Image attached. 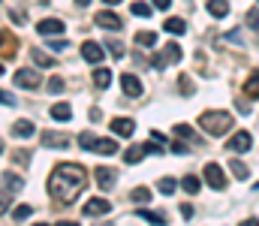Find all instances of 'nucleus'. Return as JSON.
Returning a JSON list of instances; mask_svg holds the SVG:
<instances>
[{
	"instance_id": "1",
	"label": "nucleus",
	"mask_w": 259,
	"mask_h": 226,
	"mask_svg": "<svg viewBox=\"0 0 259 226\" xmlns=\"http://www.w3.org/2000/svg\"><path fill=\"white\" fill-rule=\"evenodd\" d=\"M88 187V172L81 163H58L49 178V193L61 199L64 205H72V199Z\"/></svg>"
},
{
	"instance_id": "2",
	"label": "nucleus",
	"mask_w": 259,
	"mask_h": 226,
	"mask_svg": "<svg viewBox=\"0 0 259 226\" xmlns=\"http://www.w3.org/2000/svg\"><path fill=\"white\" fill-rule=\"evenodd\" d=\"M235 118L229 112H202L199 115V127L208 133V136H226L232 130Z\"/></svg>"
},
{
	"instance_id": "3",
	"label": "nucleus",
	"mask_w": 259,
	"mask_h": 226,
	"mask_svg": "<svg viewBox=\"0 0 259 226\" xmlns=\"http://www.w3.org/2000/svg\"><path fill=\"white\" fill-rule=\"evenodd\" d=\"M181 58H184L181 46H178V42H169V46H166V49H163L157 58H151V67H154V70H166L169 64H178Z\"/></svg>"
},
{
	"instance_id": "4",
	"label": "nucleus",
	"mask_w": 259,
	"mask_h": 226,
	"mask_svg": "<svg viewBox=\"0 0 259 226\" xmlns=\"http://www.w3.org/2000/svg\"><path fill=\"white\" fill-rule=\"evenodd\" d=\"M205 181H208V187H214V190H223V187H226V175H223V169H220L217 163H208V166H205Z\"/></svg>"
},
{
	"instance_id": "5",
	"label": "nucleus",
	"mask_w": 259,
	"mask_h": 226,
	"mask_svg": "<svg viewBox=\"0 0 259 226\" xmlns=\"http://www.w3.org/2000/svg\"><path fill=\"white\" fill-rule=\"evenodd\" d=\"M253 148V136L247 133V130H241V133H235L229 142H226V151H238V154H244V151Z\"/></svg>"
},
{
	"instance_id": "6",
	"label": "nucleus",
	"mask_w": 259,
	"mask_h": 226,
	"mask_svg": "<svg viewBox=\"0 0 259 226\" xmlns=\"http://www.w3.org/2000/svg\"><path fill=\"white\" fill-rule=\"evenodd\" d=\"M109 211H112V205H109V199H103V196H97V199L84 202V208H81V214H84V217H97V214H109Z\"/></svg>"
},
{
	"instance_id": "7",
	"label": "nucleus",
	"mask_w": 259,
	"mask_h": 226,
	"mask_svg": "<svg viewBox=\"0 0 259 226\" xmlns=\"http://www.w3.org/2000/svg\"><path fill=\"white\" fill-rule=\"evenodd\" d=\"M15 84L24 87V91H36V87H39V73H33V70L24 67V70L15 73Z\"/></svg>"
},
{
	"instance_id": "8",
	"label": "nucleus",
	"mask_w": 259,
	"mask_h": 226,
	"mask_svg": "<svg viewBox=\"0 0 259 226\" xmlns=\"http://www.w3.org/2000/svg\"><path fill=\"white\" fill-rule=\"evenodd\" d=\"M18 52V39L9 30H0V58H15Z\"/></svg>"
},
{
	"instance_id": "9",
	"label": "nucleus",
	"mask_w": 259,
	"mask_h": 226,
	"mask_svg": "<svg viewBox=\"0 0 259 226\" xmlns=\"http://www.w3.org/2000/svg\"><path fill=\"white\" fill-rule=\"evenodd\" d=\"M94 21H97V27H109V30H121V24H124L115 12H106V9H103V12H97V15H94Z\"/></svg>"
},
{
	"instance_id": "10",
	"label": "nucleus",
	"mask_w": 259,
	"mask_h": 226,
	"mask_svg": "<svg viewBox=\"0 0 259 226\" xmlns=\"http://www.w3.org/2000/svg\"><path fill=\"white\" fill-rule=\"evenodd\" d=\"M36 33H42V36L64 33V21H61V18H42V21L36 24Z\"/></svg>"
},
{
	"instance_id": "11",
	"label": "nucleus",
	"mask_w": 259,
	"mask_h": 226,
	"mask_svg": "<svg viewBox=\"0 0 259 226\" xmlns=\"http://www.w3.org/2000/svg\"><path fill=\"white\" fill-rule=\"evenodd\" d=\"M121 87H124L127 97H142V81H139V75L124 73L121 75Z\"/></svg>"
},
{
	"instance_id": "12",
	"label": "nucleus",
	"mask_w": 259,
	"mask_h": 226,
	"mask_svg": "<svg viewBox=\"0 0 259 226\" xmlns=\"http://www.w3.org/2000/svg\"><path fill=\"white\" fill-rule=\"evenodd\" d=\"M103 55H106V52H103V46H100V42H84V46H81V58H84V61H91V64H100V61H103Z\"/></svg>"
},
{
	"instance_id": "13",
	"label": "nucleus",
	"mask_w": 259,
	"mask_h": 226,
	"mask_svg": "<svg viewBox=\"0 0 259 226\" xmlns=\"http://www.w3.org/2000/svg\"><path fill=\"white\" fill-rule=\"evenodd\" d=\"M97 184L103 187V190H112L115 187V169H106V166H97Z\"/></svg>"
},
{
	"instance_id": "14",
	"label": "nucleus",
	"mask_w": 259,
	"mask_h": 226,
	"mask_svg": "<svg viewBox=\"0 0 259 226\" xmlns=\"http://www.w3.org/2000/svg\"><path fill=\"white\" fill-rule=\"evenodd\" d=\"M163 30L172 33V36H181V33H187V21L184 18H166L163 21Z\"/></svg>"
},
{
	"instance_id": "15",
	"label": "nucleus",
	"mask_w": 259,
	"mask_h": 226,
	"mask_svg": "<svg viewBox=\"0 0 259 226\" xmlns=\"http://www.w3.org/2000/svg\"><path fill=\"white\" fill-rule=\"evenodd\" d=\"M33 130H36V127H33V121H27V118H21V121H15V124H12V133H15L18 139H30V136H33Z\"/></svg>"
},
{
	"instance_id": "16",
	"label": "nucleus",
	"mask_w": 259,
	"mask_h": 226,
	"mask_svg": "<svg viewBox=\"0 0 259 226\" xmlns=\"http://www.w3.org/2000/svg\"><path fill=\"white\" fill-rule=\"evenodd\" d=\"M112 130H115V136H133L136 124H133V118H115L112 121Z\"/></svg>"
},
{
	"instance_id": "17",
	"label": "nucleus",
	"mask_w": 259,
	"mask_h": 226,
	"mask_svg": "<svg viewBox=\"0 0 259 226\" xmlns=\"http://www.w3.org/2000/svg\"><path fill=\"white\" fill-rule=\"evenodd\" d=\"M94 154L112 157V154H118V142H115V139H97V145H94Z\"/></svg>"
},
{
	"instance_id": "18",
	"label": "nucleus",
	"mask_w": 259,
	"mask_h": 226,
	"mask_svg": "<svg viewBox=\"0 0 259 226\" xmlns=\"http://www.w3.org/2000/svg\"><path fill=\"white\" fill-rule=\"evenodd\" d=\"M145 154H148L145 145H130V151H124V163H127V166H136Z\"/></svg>"
},
{
	"instance_id": "19",
	"label": "nucleus",
	"mask_w": 259,
	"mask_h": 226,
	"mask_svg": "<svg viewBox=\"0 0 259 226\" xmlns=\"http://www.w3.org/2000/svg\"><path fill=\"white\" fill-rule=\"evenodd\" d=\"M208 12H211L214 18L229 15V0H208Z\"/></svg>"
},
{
	"instance_id": "20",
	"label": "nucleus",
	"mask_w": 259,
	"mask_h": 226,
	"mask_svg": "<svg viewBox=\"0 0 259 226\" xmlns=\"http://www.w3.org/2000/svg\"><path fill=\"white\" fill-rule=\"evenodd\" d=\"M244 94H247L250 100H259V70L256 73H250V78L244 81Z\"/></svg>"
},
{
	"instance_id": "21",
	"label": "nucleus",
	"mask_w": 259,
	"mask_h": 226,
	"mask_svg": "<svg viewBox=\"0 0 259 226\" xmlns=\"http://www.w3.org/2000/svg\"><path fill=\"white\" fill-rule=\"evenodd\" d=\"M42 145H46V148H66V136H58V133H42Z\"/></svg>"
},
{
	"instance_id": "22",
	"label": "nucleus",
	"mask_w": 259,
	"mask_h": 226,
	"mask_svg": "<svg viewBox=\"0 0 259 226\" xmlns=\"http://www.w3.org/2000/svg\"><path fill=\"white\" fill-rule=\"evenodd\" d=\"M52 118H55V121H69V118H72V109H69L66 103H55V106H52Z\"/></svg>"
},
{
	"instance_id": "23",
	"label": "nucleus",
	"mask_w": 259,
	"mask_h": 226,
	"mask_svg": "<svg viewBox=\"0 0 259 226\" xmlns=\"http://www.w3.org/2000/svg\"><path fill=\"white\" fill-rule=\"evenodd\" d=\"M136 42L139 46H157V30H139L136 33Z\"/></svg>"
},
{
	"instance_id": "24",
	"label": "nucleus",
	"mask_w": 259,
	"mask_h": 226,
	"mask_svg": "<svg viewBox=\"0 0 259 226\" xmlns=\"http://www.w3.org/2000/svg\"><path fill=\"white\" fill-rule=\"evenodd\" d=\"M94 84L97 87H109L112 84V70H97L94 73Z\"/></svg>"
},
{
	"instance_id": "25",
	"label": "nucleus",
	"mask_w": 259,
	"mask_h": 226,
	"mask_svg": "<svg viewBox=\"0 0 259 226\" xmlns=\"http://www.w3.org/2000/svg\"><path fill=\"white\" fill-rule=\"evenodd\" d=\"M178 91H181L184 97H190V94L196 91V84H193V75H181V78H178Z\"/></svg>"
},
{
	"instance_id": "26",
	"label": "nucleus",
	"mask_w": 259,
	"mask_h": 226,
	"mask_svg": "<svg viewBox=\"0 0 259 226\" xmlns=\"http://www.w3.org/2000/svg\"><path fill=\"white\" fill-rule=\"evenodd\" d=\"M136 217H145V220H151V223H157V226L166 223V220H163V214H157V211H148V208H139V211H136Z\"/></svg>"
},
{
	"instance_id": "27",
	"label": "nucleus",
	"mask_w": 259,
	"mask_h": 226,
	"mask_svg": "<svg viewBox=\"0 0 259 226\" xmlns=\"http://www.w3.org/2000/svg\"><path fill=\"white\" fill-rule=\"evenodd\" d=\"M130 9H133V15H139V18H148V15L154 12V9H151V3H142V0H139V3H133Z\"/></svg>"
},
{
	"instance_id": "28",
	"label": "nucleus",
	"mask_w": 259,
	"mask_h": 226,
	"mask_svg": "<svg viewBox=\"0 0 259 226\" xmlns=\"http://www.w3.org/2000/svg\"><path fill=\"white\" fill-rule=\"evenodd\" d=\"M229 169H232V172H235V178H241V181H244V178L250 175V169H247V166H244L241 160H232V163H229Z\"/></svg>"
},
{
	"instance_id": "29",
	"label": "nucleus",
	"mask_w": 259,
	"mask_h": 226,
	"mask_svg": "<svg viewBox=\"0 0 259 226\" xmlns=\"http://www.w3.org/2000/svg\"><path fill=\"white\" fill-rule=\"evenodd\" d=\"M130 199L142 205V202H148V199H151V190H148V187H136V190L130 193Z\"/></svg>"
},
{
	"instance_id": "30",
	"label": "nucleus",
	"mask_w": 259,
	"mask_h": 226,
	"mask_svg": "<svg viewBox=\"0 0 259 226\" xmlns=\"http://www.w3.org/2000/svg\"><path fill=\"white\" fill-rule=\"evenodd\" d=\"M181 187L193 196V193H199V178L196 175H184V181H181Z\"/></svg>"
},
{
	"instance_id": "31",
	"label": "nucleus",
	"mask_w": 259,
	"mask_h": 226,
	"mask_svg": "<svg viewBox=\"0 0 259 226\" xmlns=\"http://www.w3.org/2000/svg\"><path fill=\"white\" fill-rule=\"evenodd\" d=\"M175 133H178L181 139H190V142H196V133H193V127H190V124H178V127H175Z\"/></svg>"
},
{
	"instance_id": "32",
	"label": "nucleus",
	"mask_w": 259,
	"mask_h": 226,
	"mask_svg": "<svg viewBox=\"0 0 259 226\" xmlns=\"http://www.w3.org/2000/svg\"><path fill=\"white\" fill-rule=\"evenodd\" d=\"M78 145H81L84 151H94V145H97V136H94V133H81V136H78Z\"/></svg>"
},
{
	"instance_id": "33",
	"label": "nucleus",
	"mask_w": 259,
	"mask_h": 226,
	"mask_svg": "<svg viewBox=\"0 0 259 226\" xmlns=\"http://www.w3.org/2000/svg\"><path fill=\"white\" fill-rule=\"evenodd\" d=\"M3 184H6L9 190H21V184H24V181H21L18 175H9V172H6V175H3Z\"/></svg>"
},
{
	"instance_id": "34",
	"label": "nucleus",
	"mask_w": 259,
	"mask_h": 226,
	"mask_svg": "<svg viewBox=\"0 0 259 226\" xmlns=\"http://www.w3.org/2000/svg\"><path fill=\"white\" fill-rule=\"evenodd\" d=\"M33 61H36L39 67H55V61H52L46 52H36V49H33Z\"/></svg>"
},
{
	"instance_id": "35",
	"label": "nucleus",
	"mask_w": 259,
	"mask_h": 226,
	"mask_svg": "<svg viewBox=\"0 0 259 226\" xmlns=\"http://www.w3.org/2000/svg\"><path fill=\"white\" fill-rule=\"evenodd\" d=\"M30 214H33V208H30V205H18V208L12 211V217H15V220H27Z\"/></svg>"
},
{
	"instance_id": "36",
	"label": "nucleus",
	"mask_w": 259,
	"mask_h": 226,
	"mask_svg": "<svg viewBox=\"0 0 259 226\" xmlns=\"http://www.w3.org/2000/svg\"><path fill=\"white\" fill-rule=\"evenodd\" d=\"M247 24H250V30H259V9L256 6L247 9Z\"/></svg>"
},
{
	"instance_id": "37",
	"label": "nucleus",
	"mask_w": 259,
	"mask_h": 226,
	"mask_svg": "<svg viewBox=\"0 0 259 226\" xmlns=\"http://www.w3.org/2000/svg\"><path fill=\"white\" fill-rule=\"evenodd\" d=\"M175 187H178V184H175V178H163V181H160V193H166V196H169V193H175Z\"/></svg>"
},
{
	"instance_id": "38",
	"label": "nucleus",
	"mask_w": 259,
	"mask_h": 226,
	"mask_svg": "<svg viewBox=\"0 0 259 226\" xmlns=\"http://www.w3.org/2000/svg\"><path fill=\"white\" fill-rule=\"evenodd\" d=\"M12 160H15L18 166H27V163H30V154H27V151H24V148H18V151H15V154H12Z\"/></svg>"
},
{
	"instance_id": "39",
	"label": "nucleus",
	"mask_w": 259,
	"mask_h": 226,
	"mask_svg": "<svg viewBox=\"0 0 259 226\" xmlns=\"http://www.w3.org/2000/svg\"><path fill=\"white\" fill-rule=\"evenodd\" d=\"M46 87H49V94H61V91H64V81L55 75V78H49V84H46Z\"/></svg>"
},
{
	"instance_id": "40",
	"label": "nucleus",
	"mask_w": 259,
	"mask_h": 226,
	"mask_svg": "<svg viewBox=\"0 0 259 226\" xmlns=\"http://www.w3.org/2000/svg\"><path fill=\"white\" fill-rule=\"evenodd\" d=\"M0 106H18V100L9 91H0Z\"/></svg>"
},
{
	"instance_id": "41",
	"label": "nucleus",
	"mask_w": 259,
	"mask_h": 226,
	"mask_svg": "<svg viewBox=\"0 0 259 226\" xmlns=\"http://www.w3.org/2000/svg\"><path fill=\"white\" fill-rule=\"evenodd\" d=\"M109 49L115 52V58H124V46H121L118 39H109Z\"/></svg>"
},
{
	"instance_id": "42",
	"label": "nucleus",
	"mask_w": 259,
	"mask_h": 226,
	"mask_svg": "<svg viewBox=\"0 0 259 226\" xmlns=\"http://www.w3.org/2000/svg\"><path fill=\"white\" fill-rule=\"evenodd\" d=\"M49 46H52V52H64V49H66V39H52Z\"/></svg>"
},
{
	"instance_id": "43",
	"label": "nucleus",
	"mask_w": 259,
	"mask_h": 226,
	"mask_svg": "<svg viewBox=\"0 0 259 226\" xmlns=\"http://www.w3.org/2000/svg\"><path fill=\"white\" fill-rule=\"evenodd\" d=\"M172 151H175V154H181V157H184V154H187V145H181V142H178V139H175V145H172Z\"/></svg>"
},
{
	"instance_id": "44",
	"label": "nucleus",
	"mask_w": 259,
	"mask_h": 226,
	"mask_svg": "<svg viewBox=\"0 0 259 226\" xmlns=\"http://www.w3.org/2000/svg\"><path fill=\"white\" fill-rule=\"evenodd\" d=\"M169 3H172V0H154L151 6H154V9H169Z\"/></svg>"
},
{
	"instance_id": "45",
	"label": "nucleus",
	"mask_w": 259,
	"mask_h": 226,
	"mask_svg": "<svg viewBox=\"0 0 259 226\" xmlns=\"http://www.w3.org/2000/svg\"><path fill=\"white\" fill-rule=\"evenodd\" d=\"M229 39H232V42H244V36H241L238 30H232V33H229Z\"/></svg>"
},
{
	"instance_id": "46",
	"label": "nucleus",
	"mask_w": 259,
	"mask_h": 226,
	"mask_svg": "<svg viewBox=\"0 0 259 226\" xmlns=\"http://www.w3.org/2000/svg\"><path fill=\"white\" fill-rule=\"evenodd\" d=\"M0 214H6V199L0 196Z\"/></svg>"
},
{
	"instance_id": "47",
	"label": "nucleus",
	"mask_w": 259,
	"mask_h": 226,
	"mask_svg": "<svg viewBox=\"0 0 259 226\" xmlns=\"http://www.w3.org/2000/svg\"><path fill=\"white\" fill-rule=\"evenodd\" d=\"M103 3H109V6H118V3H121V0H103Z\"/></svg>"
},
{
	"instance_id": "48",
	"label": "nucleus",
	"mask_w": 259,
	"mask_h": 226,
	"mask_svg": "<svg viewBox=\"0 0 259 226\" xmlns=\"http://www.w3.org/2000/svg\"><path fill=\"white\" fill-rule=\"evenodd\" d=\"M75 3H78V6H88V3H91V0H75Z\"/></svg>"
},
{
	"instance_id": "49",
	"label": "nucleus",
	"mask_w": 259,
	"mask_h": 226,
	"mask_svg": "<svg viewBox=\"0 0 259 226\" xmlns=\"http://www.w3.org/2000/svg\"><path fill=\"white\" fill-rule=\"evenodd\" d=\"M253 190H259V184H253Z\"/></svg>"
},
{
	"instance_id": "50",
	"label": "nucleus",
	"mask_w": 259,
	"mask_h": 226,
	"mask_svg": "<svg viewBox=\"0 0 259 226\" xmlns=\"http://www.w3.org/2000/svg\"><path fill=\"white\" fill-rule=\"evenodd\" d=\"M0 75H3V67H0Z\"/></svg>"
},
{
	"instance_id": "51",
	"label": "nucleus",
	"mask_w": 259,
	"mask_h": 226,
	"mask_svg": "<svg viewBox=\"0 0 259 226\" xmlns=\"http://www.w3.org/2000/svg\"><path fill=\"white\" fill-rule=\"evenodd\" d=\"M0 151H3V142H0Z\"/></svg>"
}]
</instances>
